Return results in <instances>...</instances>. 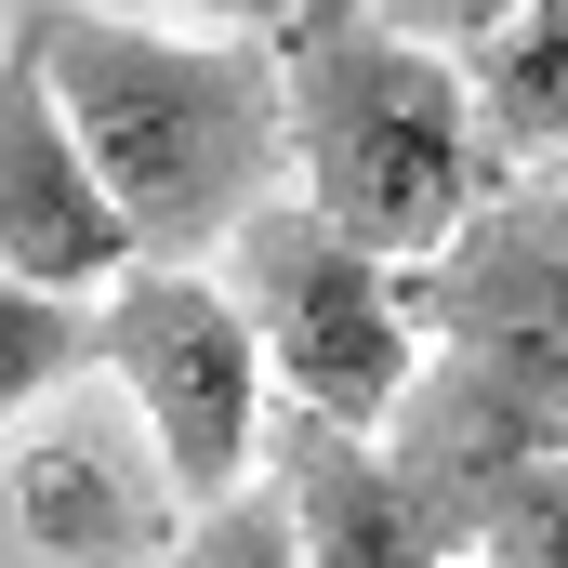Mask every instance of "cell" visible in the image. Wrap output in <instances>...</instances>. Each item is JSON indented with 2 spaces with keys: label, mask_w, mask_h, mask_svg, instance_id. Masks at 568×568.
<instances>
[{
  "label": "cell",
  "mask_w": 568,
  "mask_h": 568,
  "mask_svg": "<svg viewBox=\"0 0 568 568\" xmlns=\"http://www.w3.org/2000/svg\"><path fill=\"white\" fill-rule=\"evenodd\" d=\"M265 489L291 503L304 568H449L463 556L424 503H410V476L384 463V436H344V424L278 410V424H265Z\"/></svg>",
  "instance_id": "obj_8"
},
{
  "label": "cell",
  "mask_w": 568,
  "mask_h": 568,
  "mask_svg": "<svg viewBox=\"0 0 568 568\" xmlns=\"http://www.w3.org/2000/svg\"><path fill=\"white\" fill-rule=\"evenodd\" d=\"M278 93H291V185L331 239H357L371 265H424L436 239H463L516 172L476 133L463 67L371 27L357 0H291L278 27Z\"/></svg>",
  "instance_id": "obj_2"
},
{
  "label": "cell",
  "mask_w": 568,
  "mask_h": 568,
  "mask_svg": "<svg viewBox=\"0 0 568 568\" xmlns=\"http://www.w3.org/2000/svg\"><path fill=\"white\" fill-rule=\"evenodd\" d=\"M133 436L106 424V410L27 424V449H13V529H27L40 556H67V568L172 556V542H185V529H172V476H159V449H133Z\"/></svg>",
  "instance_id": "obj_7"
},
{
  "label": "cell",
  "mask_w": 568,
  "mask_h": 568,
  "mask_svg": "<svg viewBox=\"0 0 568 568\" xmlns=\"http://www.w3.org/2000/svg\"><path fill=\"white\" fill-rule=\"evenodd\" d=\"M0 278L53 291V304H106L133 278V225L93 185V159L67 133L40 53H27V27L0 40Z\"/></svg>",
  "instance_id": "obj_6"
},
{
  "label": "cell",
  "mask_w": 568,
  "mask_h": 568,
  "mask_svg": "<svg viewBox=\"0 0 568 568\" xmlns=\"http://www.w3.org/2000/svg\"><path fill=\"white\" fill-rule=\"evenodd\" d=\"M424 357L503 384L542 436H568V185H503L463 239L397 265Z\"/></svg>",
  "instance_id": "obj_5"
},
{
  "label": "cell",
  "mask_w": 568,
  "mask_h": 568,
  "mask_svg": "<svg viewBox=\"0 0 568 568\" xmlns=\"http://www.w3.org/2000/svg\"><path fill=\"white\" fill-rule=\"evenodd\" d=\"M106 13H199V27H239V40H278L291 0H106Z\"/></svg>",
  "instance_id": "obj_14"
},
{
  "label": "cell",
  "mask_w": 568,
  "mask_h": 568,
  "mask_svg": "<svg viewBox=\"0 0 568 568\" xmlns=\"http://www.w3.org/2000/svg\"><path fill=\"white\" fill-rule=\"evenodd\" d=\"M93 371V304H53V291L0 278V436L27 424L40 397H67Z\"/></svg>",
  "instance_id": "obj_10"
},
{
  "label": "cell",
  "mask_w": 568,
  "mask_h": 568,
  "mask_svg": "<svg viewBox=\"0 0 568 568\" xmlns=\"http://www.w3.org/2000/svg\"><path fill=\"white\" fill-rule=\"evenodd\" d=\"M93 371H106V397L145 424V449H159V476H172L185 516H212V503L252 489V449H265V397L278 384H265V344L225 304V278L133 265V278L93 304Z\"/></svg>",
  "instance_id": "obj_4"
},
{
  "label": "cell",
  "mask_w": 568,
  "mask_h": 568,
  "mask_svg": "<svg viewBox=\"0 0 568 568\" xmlns=\"http://www.w3.org/2000/svg\"><path fill=\"white\" fill-rule=\"evenodd\" d=\"M489 159H568V0H529L489 53H463Z\"/></svg>",
  "instance_id": "obj_9"
},
{
  "label": "cell",
  "mask_w": 568,
  "mask_h": 568,
  "mask_svg": "<svg viewBox=\"0 0 568 568\" xmlns=\"http://www.w3.org/2000/svg\"><path fill=\"white\" fill-rule=\"evenodd\" d=\"M476 568H568V449H556V463H529V476L489 503Z\"/></svg>",
  "instance_id": "obj_12"
},
{
  "label": "cell",
  "mask_w": 568,
  "mask_h": 568,
  "mask_svg": "<svg viewBox=\"0 0 568 568\" xmlns=\"http://www.w3.org/2000/svg\"><path fill=\"white\" fill-rule=\"evenodd\" d=\"M0 40H13V0H0Z\"/></svg>",
  "instance_id": "obj_15"
},
{
  "label": "cell",
  "mask_w": 568,
  "mask_h": 568,
  "mask_svg": "<svg viewBox=\"0 0 568 568\" xmlns=\"http://www.w3.org/2000/svg\"><path fill=\"white\" fill-rule=\"evenodd\" d=\"M67 133L93 159V185L133 225V265H199L225 252L265 199H291V93H278V40L239 27H145L106 0H13Z\"/></svg>",
  "instance_id": "obj_1"
},
{
  "label": "cell",
  "mask_w": 568,
  "mask_h": 568,
  "mask_svg": "<svg viewBox=\"0 0 568 568\" xmlns=\"http://www.w3.org/2000/svg\"><path fill=\"white\" fill-rule=\"evenodd\" d=\"M159 568H304V542H291V503L252 476L239 503H212V516H185V542Z\"/></svg>",
  "instance_id": "obj_11"
},
{
  "label": "cell",
  "mask_w": 568,
  "mask_h": 568,
  "mask_svg": "<svg viewBox=\"0 0 568 568\" xmlns=\"http://www.w3.org/2000/svg\"><path fill=\"white\" fill-rule=\"evenodd\" d=\"M225 304L252 317L265 344V384H278L304 424L384 436L410 371H424V331H410V291L397 265H371L357 239H331L304 199H265L239 239H225Z\"/></svg>",
  "instance_id": "obj_3"
},
{
  "label": "cell",
  "mask_w": 568,
  "mask_h": 568,
  "mask_svg": "<svg viewBox=\"0 0 568 568\" xmlns=\"http://www.w3.org/2000/svg\"><path fill=\"white\" fill-rule=\"evenodd\" d=\"M357 13H371V27H397V40H424V53H449V67H463V53H489V40H503V27H516L529 0H357Z\"/></svg>",
  "instance_id": "obj_13"
}]
</instances>
